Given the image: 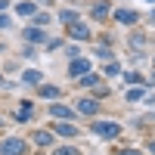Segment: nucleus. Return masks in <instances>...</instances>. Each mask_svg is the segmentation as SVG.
<instances>
[{
	"mask_svg": "<svg viewBox=\"0 0 155 155\" xmlns=\"http://www.w3.org/2000/svg\"><path fill=\"white\" fill-rule=\"evenodd\" d=\"M0 155H31V143L22 137H0Z\"/></svg>",
	"mask_w": 155,
	"mask_h": 155,
	"instance_id": "f257e3e1",
	"label": "nucleus"
},
{
	"mask_svg": "<svg viewBox=\"0 0 155 155\" xmlns=\"http://www.w3.org/2000/svg\"><path fill=\"white\" fill-rule=\"evenodd\" d=\"M90 134L99 137V140H115V137L121 134V124H115V121H93Z\"/></svg>",
	"mask_w": 155,
	"mask_h": 155,
	"instance_id": "f03ea898",
	"label": "nucleus"
},
{
	"mask_svg": "<svg viewBox=\"0 0 155 155\" xmlns=\"http://www.w3.org/2000/svg\"><path fill=\"white\" fill-rule=\"evenodd\" d=\"M84 74H90V59H84V56L71 59L68 62V78H71V81H81Z\"/></svg>",
	"mask_w": 155,
	"mask_h": 155,
	"instance_id": "7ed1b4c3",
	"label": "nucleus"
},
{
	"mask_svg": "<svg viewBox=\"0 0 155 155\" xmlns=\"http://www.w3.org/2000/svg\"><path fill=\"white\" fill-rule=\"evenodd\" d=\"M22 41H25V44H47V31L28 25V28H22Z\"/></svg>",
	"mask_w": 155,
	"mask_h": 155,
	"instance_id": "20e7f679",
	"label": "nucleus"
},
{
	"mask_svg": "<svg viewBox=\"0 0 155 155\" xmlns=\"http://www.w3.org/2000/svg\"><path fill=\"white\" fill-rule=\"evenodd\" d=\"M47 112L53 115L56 121H71V118H74V112H71V106H65V102H53V106H50Z\"/></svg>",
	"mask_w": 155,
	"mask_h": 155,
	"instance_id": "39448f33",
	"label": "nucleus"
},
{
	"mask_svg": "<svg viewBox=\"0 0 155 155\" xmlns=\"http://www.w3.org/2000/svg\"><path fill=\"white\" fill-rule=\"evenodd\" d=\"M50 130H53V134H59V137H68V140L81 134V130L74 127V121H53V127H50Z\"/></svg>",
	"mask_w": 155,
	"mask_h": 155,
	"instance_id": "423d86ee",
	"label": "nucleus"
},
{
	"mask_svg": "<svg viewBox=\"0 0 155 155\" xmlns=\"http://www.w3.org/2000/svg\"><path fill=\"white\" fill-rule=\"evenodd\" d=\"M16 16L34 19V16H37V3H34V0H19V3H16Z\"/></svg>",
	"mask_w": 155,
	"mask_h": 155,
	"instance_id": "0eeeda50",
	"label": "nucleus"
},
{
	"mask_svg": "<svg viewBox=\"0 0 155 155\" xmlns=\"http://www.w3.org/2000/svg\"><path fill=\"white\" fill-rule=\"evenodd\" d=\"M74 109L81 112V115H96V112H99V102H96L93 96H84V99L74 102Z\"/></svg>",
	"mask_w": 155,
	"mask_h": 155,
	"instance_id": "6e6552de",
	"label": "nucleus"
},
{
	"mask_svg": "<svg viewBox=\"0 0 155 155\" xmlns=\"http://www.w3.org/2000/svg\"><path fill=\"white\" fill-rule=\"evenodd\" d=\"M53 140H56L53 130H34V134H31V143H34V146H41V149L53 146Z\"/></svg>",
	"mask_w": 155,
	"mask_h": 155,
	"instance_id": "1a4fd4ad",
	"label": "nucleus"
},
{
	"mask_svg": "<svg viewBox=\"0 0 155 155\" xmlns=\"http://www.w3.org/2000/svg\"><path fill=\"white\" fill-rule=\"evenodd\" d=\"M12 118H16V121H31V118H34V106H31L28 99H25V102H19V106H16V112H12Z\"/></svg>",
	"mask_w": 155,
	"mask_h": 155,
	"instance_id": "9d476101",
	"label": "nucleus"
},
{
	"mask_svg": "<svg viewBox=\"0 0 155 155\" xmlns=\"http://www.w3.org/2000/svg\"><path fill=\"white\" fill-rule=\"evenodd\" d=\"M41 81H44V71H37V68H25V71H22V84L41 87Z\"/></svg>",
	"mask_w": 155,
	"mask_h": 155,
	"instance_id": "9b49d317",
	"label": "nucleus"
},
{
	"mask_svg": "<svg viewBox=\"0 0 155 155\" xmlns=\"http://www.w3.org/2000/svg\"><path fill=\"white\" fill-rule=\"evenodd\" d=\"M137 12L134 9H115V22H121V25H137Z\"/></svg>",
	"mask_w": 155,
	"mask_h": 155,
	"instance_id": "f8f14e48",
	"label": "nucleus"
},
{
	"mask_svg": "<svg viewBox=\"0 0 155 155\" xmlns=\"http://www.w3.org/2000/svg\"><path fill=\"white\" fill-rule=\"evenodd\" d=\"M68 34L74 37V41H90V28H87L84 22H74L71 28H68Z\"/></svg>",
	"mask_w": 155,
	"mask_h": 155,
	"instance_id": "ddd939ff",
	"label": "nucleus"
},
{
	"mask_svg": "<svg viewBox=\"0 0 155 155\" xmlns=\"http://www.w3.org/2000/svg\"><path fill=\"white\" fill-rule=\"evenodd\" d=\"M37 93H41L44 99H53V102H59L62 90H59V87H53V84H41V87H37Z\"/></svg>",
	"mask_w": 155,
	"mask_h": 155,
	"instance_id": "4468645a",
	"label": "nucleus"
},
{
	"mask_svg": "<svg viewBox=\"0 0 155 155\" xmlns=\"http://www.w3.org/2000/svg\"><path fill=\"white\" fill-rule=\"evenodd\" d=\"M96 84H102V78H99V74H93V71L84 74L81 81H78V87H93V90H96Z\"/></svg>",
	"mask_w": 155,
	"mask_h": 155,
	"instance_id": "2eb2a0df",
	"label": "nucleus"
},
{
	"mask_svg": "<svg viewBox=\"0 0 155 155\" xmlns=\"http://www.w3.org/2000/svg\"><path fill=\"white\" fill-rule=\"evenodd\" d=\"M109 0H99V3H93V19H102V16H109Z\"/></svg>",
	"mask_w": 155,
	"mask_h": 155,
	"instance_id": "dca6fc26",
	"label": "nucleus"
},
{
	"mask_svg": "<svg viewBox=\"0 0 155 155\" xmlns=\"http://www.w3.org/2000/svg\"><path fill=\"white\" fill-rule=\"evenodd\" d=\"M59 19H62V25H68V28H71V25L78 22V9H62Z\"/></svg>",
	"mask_w": 155,
	"mask_h": 155,
	"instance_id": "f3484780",
	"label": "nucleus"
},
{
	"mask_svg": "<svg viewBox=\"0 0 155 155\" xmlns=\"http://www.w3.org/2000/svg\"><path fill=\"white\" fill-rule=\"evenodd\" d=\"M31 22H34V28H47V25L53 22V16H50V12H37V16H34Z\"/></svg>",
	"mask_w": 155,
	"mask_h": 155,
	"instance_id": "a211bd4d",
	"label": "nucleus"
},
{
	"mask_svg": "<svg viewBox=\"0 0 155 155\" xmlns=\"http://www.w3.org/2000/svg\"><path fill=\"white\" fill-rule=\"evenodd\" d=\"M53 155H81V152L71 149V146H56V149H53Z\"/></svg>",
	"mask_w": 155,
	"mask_h": 155,
	"instance_id": "6ab92c4d",
	"label": "nucleus"
},
{
	"mask_svg": "<svg viewBox=\"0 0 155 155\" xmlns=\"http://www.w3.org/2000/svg\"><path fill=\"white\" fill-rule=\"evenodd\" d=\"M106 74H109V78L121 74V65H118V62H109V65H106Z\"/></svg>",
	"mask_w": 155,
	"mask_h": 155,
	"instance_id": "aec40b11",
	"label": "nucleus"
},
{
	"mask_svg": "<svg viewBox=\"0 0 155 155\" xmlns=\"http://www.w3.org/2000/svg\"><path fill=\"white\" fill-rule=\"evenodd\" d=\"M9 25H12V19L6 16V12H0V31H6V28H9Z\"/></svg>",
	"mask_w": 155,
	"mask_h": 155,
	"instance_id": "412c9836",
	"label": "nucleus"
},
{
	"mask_svg": "<svg viewBox=\"0 0 155 155\" xmlns=\"http://www.w3.org/2000/svg\"><path fill=\"white\" fill-rule=\"evenodd\" d=\"M143 99V90H130V93H127V102H140Z\"/></svg>",
	"mask_w": 155,
	"mask_h": 155,
	"instance_id": "4be33fe9",
	"label": "nucleus"
},
{
	"mask_svg": "<svg viewBox=\"0 0 155 155\" xmlns=\"http://www.w3.org/2000/svg\"><path fill=\"white\" fill-rule=\"evenodd\" d=\"M96 56H99V59H112V50H109V47H96Z\"/></svg>",
	"mask_w": 155,
	"mask_h": 155,
	"instance_id": "5701e85b",
	"label": "nucleus"
},
{
	"mask_svg": "<svg viewBox=\"0 0 155 155\" xmlns=\"http://www.w3.org/2000/svg\"><path fill=\"white\" fill-rule=\"evenodd\" d=\"M124 81L127 84H143V78H140V74H124Z\"/></svg>",
	"mask_w": 155,
	"mask_h": 155,
	"instance_id": "b1692460",
	"label": "nucleus"
},
{
	"mask_svg": "<svg viewBox=\"0 0 155 155\" xmlns=\"http://www.w3.org/2000/svg\"><path fill=\"white\" fill-rule=\"evenodd\" d=\"M118 155H143V152H137V149H121Z\"/></svg>",
	"mask_w": 155,
	"mask_h": 155,
	"instance_id": "393cba45",
	"label": "nucleus"
},
{
	"mask_svg": "<svg viewBox=\"0 0 155 155\" xmlns=\"http://www.w3.org/2000/svg\"><path fill=\"white\" fill-rule=\"evenodd\" d=\"M149 152H152V155H155V143H149Z\"/></svg>",
	"mask_w": 155,
	"mask_h": 155,
	"instance_id": "a878e982",
	"label": "nucleus"
},
{
	"mask_svg": "<svg viewBox=\"0 0 155 155\" xmlns=\"http://www.w3.org/2000/svg\"><path fill=\"white\" fill-rule=\"evenodd\" d=\"M3 84H6V81H3V74H0V87H3Z\"/></svg>",
	"mask_w": 155,
	"mask_h": 155,
	"instance_id": "bb28decb",
	"label": "nucleus"
},
{
	"mask_svg": "<svg viewBox=\"0 0 155 155\" xmlns=\"http://www.w3.org/2000/svg\"><path fill=\"white\" fill-rule=\"evenodd\" d=\"M0 127H3V118H0Z\"/></svg>",
	"mask_w": 155,
	"mask_h": 155,
	"instance_id": "cd10ccee",
	"label": "nucleus"
},
{
	"mask_svg": "<svg viewBox=\"0 0 155 155\" xmlns=\"http://www.w3.org/2000/svg\"><path fill=\"white\" fill-rule=\"evenodd\" d=\"M152 22H155V12H152Z\"/></svg>",
	"mask_w": 155,
	"mask_h": 155,
	"instance_id": "c85d7f7f",
	"label": "nucleus"
},
{
	"mask_svg": "<svg viewBox=\"0 0 155 155\" xmlns=\"http://www.w3.org/2000/svg\"><path fill=\"white\" fill-rule=\"evenodd\" d=\"M149 3H155V0H149Z\"/></svg>",
	"mask_w": 155,
	"mask_h": 155,
	"instance_id": "c756f323",
	"label": "nucleus"
}]
</instances>
